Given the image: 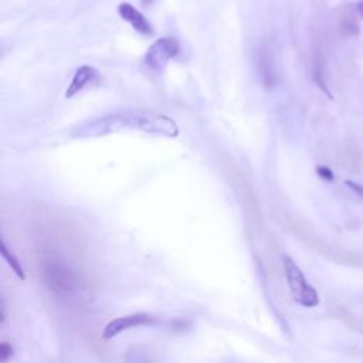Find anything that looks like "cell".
<instances>
[{"mask_svg":"<svg viewBox=\"0 0 363 363\" xmlns=\"http://www.w3.org/2000/svg\"><path fill=\"white\" fill-rule=\"evenodd\" d=\"M122 128L139 129L146 133H155V135L170 136V138L179 133V128L172 118L163 113L142 111V109L118 112L111 116L86 122L81 125L74 133L77 136H99Z\"/></svg>","mask_w":363,"mask_h":363,"instance_id":"obj_1","label":"cell"},{"mask_svg":"<svg viewBox=\"0 0 363 363\" xmlns=\"http://www.w3.org/2000/svg\"><path fill=\"white\" fill-rule=\"evenodd\" d=\"M285 279L292 299L305 308H313L319 303L318 291L306 281L302 269L289 255H282Z\"/></svg>","mask_w":363,"mask_h":363,"instance_id":"obj_2","label":"cell"},{"mask_svg":"<svg viewBox=\"0 0 363 363\" xmlns=\"http://www.w3.org/2000/svg\"><path fill=\"white\" fill-rule=\"evenodd\" d=\"M179 52H180L179 43L173 37H163L155 41L147 48L145 54V64L150 71L160 74L167 65L169 60L174 58Z\"/></svg>","mask_w":363,"mask_h":363,"instance_id":"obj_3","label":"cell"},{"mask_svg":"<svg viewBox=\"0 0 363 363\" xmlns=\"http://www.w3.org/2000/svg\"><path fill=\"white\" fill-rule=\"evenodd\" d=\"M160 319L152 313L147 312H138L132 315H125L115 318L109 320L105 328L102 329V337L105 340H111L121 335L125 330H129L132 328H140V326H153L159 323Z\"/></svg>","mask_w":363,"mask_h":363,"instance_id":"obj_4","label":"cell"},{"mask_svg":"<svg viewBox=\"0 0 363 363\" xmlns=\"http://www.w3.org/2000/svg\"><path fill=\"white\" fill-rule=\"evenodd\" d=\"M257 67L262 84L265 86H274L277 81V71L271 48L267 47V44L261 45L257 52Z\"/></svg>","mask_w":363,"mask_h":363,"instance_id":"obj_5","label":"cell"},{"mask_svg":"<svg viewBox=\"0 0 363 363\" xmlns=\"http://www.w3.org/2000/svg\"><path fill=\"white\" fill-rule=\"evenodd\" d=\"M118 13L119 16L126 20L136 31L142 33V34H146V35H150L153 33V27L152 24L149 23V20L138 10L135 9L132 4L129 3H121L118 6Z\"/></svg>","mask_w":363,"mask_h":363,"instance_id":"obj_6","label":"cell"},{"mask_svg":"<svg viewBox=\"0 0 363 363\" xmlns=\"http://www.w3.org/2000/svg\"><path fill=\"white\" fill-rule=\"evenodd\" d=\"M96 77H98V71H96L95 68H92V67H89V65H82V67H79V68L75 71V74H74V77H72V79H71V82H69V85H68V89H67V92H65V96H67V98L74 96V95L78 94L81 89H84L89 82H92V79L96 78Z\"/></svg>","mask_w":363,"mask_h":363,"instance_id":"obj_7","label":"cell"},{"mask_svg":"<svg viewBox=\"0 0 363 363\" xmlns=\"http://www.w3.org/2000/svg\"><path fill=\"white\" fill-rule=\"evenodd\" d=\"M1 257H3V259L7 262V265L11 268V271H13L20 279H26L24 268L21 267V264H20V261L16 258V255L6 247L4 241H1Z\"/></svg>","mask_w":363,"mask_h":363,"instance_id":"obj_8","label":"cell"},{"mask_svg":"<svg viewBox=\"0 0 363 363\" xmlns=\"http://www.w3.org/2000/svg\"><path fill=\"white\" fill-rule=\"evenodd\" d=\"M11 356H13V347H11V345L3 342V343L0 345V360H1V363H6Z\"/></svg>","mask_w":363,"mask_h":363,"instance_id":"obj_9","label":"cell"},{"mask_svg":"<svg viewBox=\"0 0 363 363\" xmlns=\"http://www.w3.org/2000/svg\"><path fill=\"white\" fill-rule=\"evenodd\" d=\"M316 173H318V176H319L320 179L328 180V182H332V180L335 179L333 172H332L328 166H318V167H316Z\"/></svg>","mask_w":363,"mask_h":363,"instance_id":"obj_10","label":"cell"},{"mask_svg":"<svg viewBox=\"0 0 363 363\" xmlns=\"http://www.w3.org/2000/svg\"><path fill=\"white\" fill-rule=\"evenodd\" d=\"M345 183H346V186H349L354 193H357L359 196H363V186H360V184H357V183H354V182H350V180L345 182Z\"/></svg>","mask_w":363,"mask_h":363,"instance_id":"obj_11","label":"cell"},{"mask_svg":"<svg viewBox=\"0 0 363 363\" xmlns=\"http://www.w3.org/2000/svg\"><path fill=\"white\" fill-rule=\"evenodd\" d=\"M356 10H357V13L363 17V0H360V1L356 4Z\"/></svg>","mask_w":363,"mask_h":363,"instance_id":"obj_12","label":"cell"},{"mask_svg":"<svg viewBox=\"0 0 363 363\" xmlns=\"http://www.w3.org/2000/svg\"><path fill=\"white\" fill-rule=\"evenodd\" d=\"M156 0H140V3L143 4V6H150L152 3H155Z\"/></svg>","mask_w":363,"mask_h":363,"instance_id":"obj_13","label":"cell"}]
</instances>
